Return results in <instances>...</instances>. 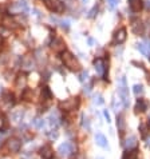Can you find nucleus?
Segmentation results:
<instances>
[{"label": "nucleus", "mask_w": 150, "mask_h": 159, "mask_svg": "<svg viewBox=\"0 0 150 159\" xmlns=\"http://www.w3.org/2000/svg\"><path fill=\"white\" fill-rule=\"evenodd\" d=\"M47 7L54 12H63L64 11V4L59 0H48L47 2Z\"/></svg>", "instance_id": "nucleus-7"}, {"label": "nucleus", "mask_w": 150, "mask_h": 159, "mask_svg": "<svg viewBox=\"0 0 150 159\" xmlns=\"http://www.w3.org/2000/svg\"><path fill=\"white\" fill-rule=\"evenodd\" d=\"M27 84V76L24 75V74H20V75L16 78V82H15V87L18 90H24Z\"/></svg>", "instance_id": "nucleus-13"}, {"label": "nucleus", "mask_w": 150, "mask_h": 159, "mask_svg": "<svg viewBox=\"0 0 150 159\" xmlns=\"http://www.w3.org/2000/svg\"><path fill=\"white\" fill-rule=\"evenodd\" d=\"M78 104H79V98H70L60 103V108L64 111H73L78 107Z\"/></svg>", "instance_id": "nucleus-4"}, {"label": "nucleus", "mask_w": 150, "mask_h": 159, "mask_svg": "<svg viewBox=\"0 0 150 159\" xmlns=\"http://www.w3.org/2000/svg\"><path fill=\"white\" fill-rule=\"evenodd\" d=\"M5 146L8 148V151H11V153H18L20 147H22V140L18 139V138H9L7 140Z\"/></svg>", "instance_id": "nucleus-5"}, {"label": "nucleus", "mask_w": 150, "mask_h": 159, "mask_svg": "<svg viewBox=\"0 0 150 159\" xmlns=\"http://www.w3.org/2000/svg\"><path fill=\"white\" fill-rule=\"evenodd\" d=\"M60 116H59V114L56 112V111H54V112H51L50 114V116H48V124L51 127H56L58 124L60 123Z\"/></svg>", "instance_id": "nucleus-14"}, {"label": "nucleus", "mask_w": 150, "mask_h": 159, "mask_svg": "<svg viewBox=\"0 0 150 159\" xmlns=\"http://www.w3.org/2000/svg\"><path fill=\"white\" fill-rule=\"evenodd\" d=\"M88 44H90V46L94 44V39L93 38H88Z\"/></svg>", "instance_id": "nucleus-39"}, {"label": "nucleus", "mask_w": 150, "mask_h": 159, "mask_svg": "<svg viewBox=\"0 0 150 159\" xmlns=\"http://www.w3.org/2000/svg\"><path fill=\"white\" fill-rule=\"evenodd\" d=\"M129 4H130V8L133 11L138 12L142 8V0H129Z\"/></svg>", "instance_id": "nucleus-19"}, {"label": "nucleus", "mask_w": 150, "mask_h": 159, "mask_svg": "<svg viewBox=\"0 0 150 159\" xmlns=\"http://www.w3.org/2000/svg\"><path fill=\"white\" fill-rule=\"evenodd\" d=\"M125 146H126V148H134V147H137V138L134 137V135H131V137H129L127 139H126V142H125Z\"/></svg>", "instance_id": "nucleus-18"}, {"label": "nucleus", "mask_w": 150, "mask_h": 159, "mask_svg": "<svg viewBox=\"0 0 150 159\" xmlns=\"http://www.w3.org/2000/svg\"><path fill=\"white\" fill-rule=\"evenodd\" d=\"M149 57H150V56H149Z\"/></svg>", "instance_id": "nucleus-42"}, {"label": "nucleus", "mask_w": 150, "mask_h": 159, "mask_svg": "<svg viewBox=\"0 0 150 159\" xmlns=\"http://www.w3.org/2000/svg\"><path fill=\"white\" fill-rule=\"evenodd\" d=\"M107 3H109V7H110L111 9H114L115 5L118 4V0H107Z\"/></svg>", "instance_id": "nucleus-34"}, {"label": "nucleus", "mask_w": 150, "mask_h": 159, "mask_svg": "<svg viewBox=\"0 0 150 159\" xmlns=\"http://www.w3.org/2000/svg\"><path fill=\"white\" fill-rule=\"evenodd\" d=\"M94 67L97 70V74L101 76H105L106 75V71H107V67H106V62H105L102 57H98V59L94 60Z\"/></svg>", "instance_id": "nucleus-6"}, {"label": "nucleus", "mask_w": 150, "mask_h": 159, "mask_svg": "<svg viewBox=\"0 0 150 159\" xmlns=\"http://www.w3.org/2000/svg\"><path fill=\"white\" fill-rule=\"evenodd\" d=\"M118 88H119V96H121L123 106L125 107H129L130 100H129V90H127V86H126V79H125V78H121Z\"/></svg>", "instance_id": "nucleus-2"}, {"label": "nucleus", "mask_w": 150, "mask_h": 159, "mask_svg": "<svg viewBox=\"0 0 150 159\" xmlns=\"http://www.w3.org/2000/svg\"><path fill=\"white\" fill-rule=\"evenodd\" d=\"M148 130H149L148 124H141V126H139V131H141V135H142V137H146V134H148Z\"/></svg>", "instance_id": "nucleus-29"}, {"label": "nucleus", "mask_w": 150, "mask_h": 159, "mask_svg": "<svg viewBox=\"0 0 150 159\" xmlns=\"http://www.w3.org/2000/svg\"><path fill=\"white\" fill-rule=\"evenodd\" d=\"M95 142H97L98 146H101V147H103V148H107L109 147L107 139H106V137H105L103 134H97V135H95Z\"/></svg>", "instance_id": "nucleus-16"}, {"label": "nucleus", "mask_w": 150, "mask_h": 159, "mask_svg": "<svg viewBox=\"0 0 150 159\" xmlns=\"http://www.w3.org/2000/svg\"><path fill=\"white\" fill-rule=\"evenodd\" d=\"M74 150H75V144L71 143V142H64V143H62L58 147V153L62 157H69V155L74 153Z\"/></svg>", "instance_id": "nucleus-3"}, {"label": "nucleus", "mask_w": 150, "mask_h": 159, "mask_svg": "<svg viewBox=\"0 0 150 159\" xmlns=\"http://www.w3.org/2000/svg\"><path fill=\"white\" fill-rule=\"evenodd\" d=\"M23 116H24V110H22V108H19V110H15L11 114V119L13 122H20L23 119Z\"/></svg>", "instance_id": "nucleus-17"}, {"label": "nucleus", "mask_w": 150, "mask_h": 159, "mask_svg": "<svg viewBox=\"0 0 150 159\" xmlns=\"http://www.w3.org/2000/svg\"><path fill=\"white\" fill-rule=\"evenodd\" d=\"M131 29H133V32H134L135 35H142V32H144V23H142L141 20H138V19L133 20Z\"/></svg>", "instance_id": "nucleus-11"}, {"label": "nucleus", "mask_w": 150, "mask_h": 159, "mask_svg": "<svg viewBox=\"0 0 150 159\" xmlns=\"http://www.w3.org/2000/svg\"><path fill=\"white\" fill-rule=\"evenodd\" d=\"M133 91H134L135 95H141V94L144 92V87H142L141 84H135L134 88H133Z\"/></svg>", "instance_id": "nucleus-28"}, {"label": "nucleus", "mask_w": 150, "mask_h": 159, "mask_svg": "<svg viewBox=\"0 0 150 159\" xmlns=\"http://www.w3.org/2000/svg\"><path fill=\"white\" fill-rule=\"evenodd\" d=\"M0 40H2V36H0Z\"/></svg>", "instance_id": "nucleus-41"}, {"label": "nucleus", "mask_w": 150, "mask_h": 159, "mask_svg": "<svg viewBox=\"0 0 150 159\" xmlns=\"http://www.w3.org/2000/svg\"><path fill=\"white\" fill-rule=\"evenodd\" d=\"M12 12H28V4H27L26 0H19V2H16L15 4L12 5Z\"/></svg>", "instance_id": "nucleus-8"}, {"label": "nucleus", "mask_w": 150, "mask_h": 159, "mask_svg": "<svg viewBox=\"0 0 150 159\" xmlns=\"http://www.w3.org/2000/svg\"><path fill=\"white\" fill-rule=\"evenodd\" d=\"M149 48H150V46H146L145 43H138V44H137V50H138V51H141L144 55H149V54H150Z\"/></svg>", "instance_id": "nucleus-24"}, {"label": "nucleus", "mask_w": 150, "mask_h": 159, "mask_svg": "<svg viewBox=\"0 0 150 159\" xmlns=\"http://www.w3.org/2000/svg\"><path fill=\"white\" fill-rule=\"evenodd\" d=\"M93 102H94V104H102V103H103V99H102L101 95H95L94 99H93Z\"/></svg>", "instance_id": "nucleus-31"}, {"label": "nucleus", "mask_w": 150, "mask_h": 159, "mask_svg": "<svg viewBox=\"0 0 150 159\" xmlns=\"http://www.w3.org/2000/svg\"><path fill=\"white\" fill-rule=\"evenodd\" d=\"M22 66L24 67L26 70H32L34 68V59H32V56L26 55L22 59Z\"/></svg>", "instance_id": "nucleus-15"}, {"label": "nucleus", "mask_w": 150, "mask_h": 159, "mask_svg": "<svg viewBox=\"0 0 150 159\" xmlns=\"http://www.w3.org/2000/svg\"><path fill=\"white\" fill-rule=\"evenodd\" d=\"M103 115H105V118H106V119H107V122H110V115H109L107 111H105Z\"/></svg>", "instance_id": "nucleus-37"}, {"label": "nucleus", "mask_w": 150, "mask_h": 159, "mask_svg": "<svg viewBox=\"0 0 150 159\" xmlns=\"http://www.w3.org/2000/svg\"><path fill=\"white\" fill-rule=\"evenodd\" d=\"M146 108H148V103L144 99H138L137 104H135V111L137 112H144V111H146Z\"/></svg>", "instance_id": "nucleus-21"}, {"label": "nucleus", "mask_w": 150, "mask_h": 159, "mask_svg": "<svg viewBox=\"0 0 150 159\" xmlns=\"http://www.w3.org/2000/svg\"><path fill=\"white\" fill-rule=\"evenodd\" d=\"M59 23H60V26H62V28L69 29V27H70V22H69V20H62V22H59Z\"/></svg>", "instance_id": "nucleus-32"}, {"label": "nucleus", "mask_w": 150, "mask_h": 159, "mask_svg": "<svg viewBox=\"0 0 150 159\" xmlns=\"http://www.w3.org/2000/svg\"><path fill=\"white\" fill-rule=\"evenodd\" d=\"M3 102L5 103L7 107H11L13 103H15V100H13V95L11 92H5L4 95H3Z\"/></svg>", "instance_id": "nucleus-20"}, {"label": "nucleus", "mask_w": 150, "mask_h": 159, "mask_svg": "<svg viewBox=\"0 0 150 159\" xmlns=\"http://www.w3.org/2000/svg\"><path fill=\"white\" fill-rule=\"evenodd\" d=\"M32 124L35 126L36 128H39V130H43L44 127H46V120L44 119H40V118H35V119L32 120Z\"/></svg>", "instance_id": "nucleus-23"}, {"label": "nucleus", "mask_w": 150, "mask_h": 159, "mask_svg": "<svg viewBox=\"0 0 150 159\" xmlns=\"http://www.w3.org/2000/svg\"><path fill=\"white\" fill-rule=\"evenodd\" d=\"M125 40H126V29L125 28L118 29V31L115 32V35H114V43H117V44H122Z\"/></svg>", "instance_id": "nucleus-12"}, {"label": "nucleus", "mask_w": 150, "mask_h": 159, "mask_svg": "<svg viewBox=\"0 0 150 159\" xmlns=\"http://www.w3.org/2000/svg\"><path fill=\"white\" fill-rule=\"evenodd\" d=\"M146 5H148V8H150V2H148V4H146Z\"/></svg>", "instance_id": "nucleus-40"}, {"label": "nucleus", "mask_w": 150, "mask_h": 159, "mask_svg": "<svg viewBox=\"0 0 150 159\" xmlns=\"http://www.w3.org/2000/svg\"><path fill=\"white\" fill-rule=\"evenodd\" d=\"M42 98H43V100L51 99V91H50L48 87H43L42 88Z\"/></svg>", "instance_id": "nucleus-25"}, {"label": "nucleus", "mask_w": 150, "mask_h": 159, "mask_svg": "<svg viewBox=\"0 0 150 159\" xmlns=\"http://www.w3.org/2000/svg\"><path fill=\"white\" fill-rule=\"evenodd\" d=\"M40 157L43 159H52L54 157V150L50 144H44V146L40 148Z\"/></svg>", "instance_id": "nucleus-9"}, {"label": "nucleus", "mask_w": 150, "mask_h": 159, "mask_svg": "<svg viewBox=\"0 0 150 159\" xmlns=\"http://www.w3.org/2000/svg\"><path fill=\"white\" fill-rule=\"evenodd\" d=\"M7 128V118L4 115H0V131H4Z\"/></svg>", "instance_id": "nucleus-27"}, {"label": "nucleus", "mask_w": 150, "mask_h": 159, "mask_svg": "<svg viewBox=\"0 0 150 159\" xmlns=\"http://www.w3.org/2000/svg\"><path fill=\"white\" fill-rule=\"evenodd\" d=\"M87 72H86V71H82V72H80V75H79V80H80V82H84V80H87Z\"/></svg>", "instance_id": "nucleus-33"}, {"label": "nucleus", "mask_w": 150, "mask_h": 159, "mask_svg": "<svg viewBox=\"0 0 150 159\" xmlns=\"http://www.w3.org/2000/svg\"><path fill=\"white\" fill-rule=\"evenodd\" d=\"M31 95H32V90H24L23 91V94H22L23 99H27V100H30V96Z\"/></svg>", "instance_id": "nucleus-30"}, {"label": "nucleus", "mask_w": 150, "mask_h": 159, "mask_svg": "<svg viewBox=\"0 0 150 159\" xmlns=\"http://www.w3.org/2000/svg\"><path fill=\"white\" fill-rule=\"evenodd\" d=\"M82 127L84 128L86 131H90V120H88L87 116H84V115H82Z\"/></svg>", "instance_id": "nucleus-26"}, {"label": "nucleus", "mask_w": 150, "mask_h": 159, "mask_svg": "<svg viewBox=\"0 0 150 159\" xmlns=\"http://www.w3.org/2000/svg\"><path fill=\"white\" fill-rule=\"evenodd\" d=\"M48 137H50V139L55 140L56 138H58V131H55V130H52V131H51V133L48 134Z\"/></svg>", "instance_id": "nucleus-35"}, {"label": "nucleus", "mask_w": 150, "mask_h": 159, "mask_svg": "<svg viewBox=\"0 0 150 159\" xmlns=\"http://www.w3.org/2000/svg\"><path fill=\"white\" fill-rule=\"evenodd\" d=\"M117 126H118V131H119V133L123 134L125 133V128H126V124H125V119H123V116H122V115H119V116H118Z\"/></svg>", "instance_id": "nucleus-22"}, {"label": "nucleus", "mask_w": 150, "mask_h": 159, "mask_svg": "<svg viewBox=\"0 0 150 159\" xmlns=\"http://www.w3.org/2000/svg\"><path fill=\"white\" fill-rule=\"evenodd\" d=\"M145 143H146V147H150V137H148V138H146Z\"/></svg>", "instance_id": "nucleus-38"}, {"label": "nucleus", "mask_w": 150, "mask_h": 159, "mask_svg": "<svg viewBox=\"0 0 150 159\" xmlns=\"http://www.w3.org/2000/svg\"><path fill=\"white\" fill-rule=\"evenodd\" d=\"M97 11H98V8H97V7H94V8L88 12V18H94V16L97 15Z\"/></svg>", "instance_id": "nucleus-36"}, {"label": "nucleus", "mask_w": 150, "mask_h": 159, "mask_svg": "<svg viewBox=\"0 0 150 159\" xmlns=\"http://www.w3.org/2000/svg\"><path fill=\"white\" fill-rule=\"evenodd\" d=\"M51 48H52L55 52L63 54L64 51H66V44H64V42L62 39H55L52 42V44H51Z\"/></svg>", "instance_id": "nucleus-10"}, {"label": "nucleus", "mask_w": 150, "mask_h": 159, "mask_svg": "<svg viewBox=\"0 0 150 159\" xmlns=\"http://www.w3.org/2000/svg\"><path fill=\"white\" fill-rule=\"evenodd\" d=\"M62 62H63V64L67 67V68L73 70V71L79 70V67H80V64L77 60V57H75L71 52H67V51H64L62 54Z\"/></svg>", "instance_id": "nucleus-1"}]
</instances>
